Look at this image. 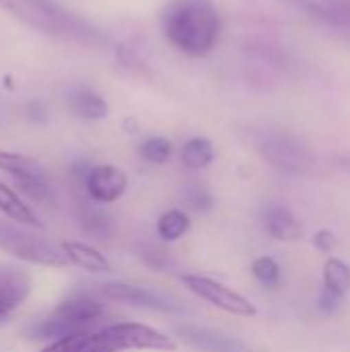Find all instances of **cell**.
Returning <instances> with one entry per match:
<instances>
[{
  "label": "cell",
  "mask_w": 350,
  "mask_h": 352,
  "mask_svg": "<svg viewBox=\"0 0 350 352\" xmlns=\"http://www.w3.org/2000/svg\"><path fill=\"white\" fill-rule=\"evenodd\" d=\"M165 39L190 58H202L219 41L221 14L212 0H169L161 10Z\"/></svg>",
  "instance_id": "obj_1"
},
{
  "label": "cell",
  "mask_w": 350,
  "mask_h": 352,
  "mask_svg": "<svg viewBox=\"0 0 350 352\" xmlns=\"http://www.w3.org/2000/svg\"><path fill=\"white\" fill-rule=\"evenodd\" d=\"M0 8L23 25L60 39L103 47L107 37L56 0H0Z\"/></svg>",
  "instance_id": "obj_2"
},
{
  "label": "cell",
  "mask_w": 350,
  "mask_h": 352,
  "mask_svg": "<svg viewBox=\"0 0 350 352\" xmlns=\"http://www.w3.org/2000/svg\"><path fill=\"white\" fill-rule=\"evenodd\" d=\"M250 140L260 157L285 173H307L316 165L314 153L301 142L295 134L272 128V126H258L250 128Z\"/></svg>",
  "instance_id": "obj_3"
},
{
  "label": "cell",
  "mask_w": 350,
  "mask_h": 352,
  "mask_svg": "<svg viewBox=\"0 0 350 352\" xmlns=\"http://www.w3.org/2000/svg\"><path fill=\"white\" fill-rule=\"evenodd\" d=\"M0 250L14 256L17 260L35 266H47V268L70 266L60 243L56 245L50 239L31 233L29 227L10 223L6 219H0Z\"/></svg>",
  "instance_id": "obj_4"
},
{
  "label": "cell",
  "mask_w": 350,
  "mask_h": 352,
  "mask_svg": "<svg viewBox=\"0 0 350 352\" xmlns=\"http://www.w3.org/2000/svg\"><path fill=\"white\" fill-rule=\"evenodd\" d=\"M99 352H126V351H157L175 352L177 342L144 324L120 322L105 326L95 332Z\"/></svg>",
  "instance_id": "obj_5"
},
{
  "label": "cell",
  "mask_w": 350,
  "mask_h": 352,
  "mask_svg": "<svg viewBox=\"0 0 350 352\" xmlns=\"http://www.w3.org/2000/svg\"><path fill=\"white\" fill-rule=\"evenodd\" d=\"M103 303L93 297H74L66 299L54 307V311L35 328V338L58 340L72 332L89 330L103 316Z\"/></svg>",
  "instance_id": "obj_6"
},
{
  "label": "cell",
  "mask_w": 350,
  "mask_h": 352,
  "mask_svg": "<svg viewBox=\"0 0 350 352\" xmlns=\"http://www.w3.org/2000/svg\"><path fill=\"white\" fill-rule=\"evenodd\" d=\"M0 171L10 175L19 192L25 194L29 200L39 202L41 206L54 202V192L47 182V175L33 157L0 148Z\"/></svg>",
  "instance_id": "obj_7"
},
{
  "label": "cell",
  "mask_w": 350,
  "mask_h": 352,
  "mask_svg": "<svg viewBox=\"0 0 350 352\" xmlns=\"http://www.w3.org/2000/svg\"><path fill=\"white\" fill-rule=\"evenodd\" d=\"M182 285L194 293L196 297H200L202 301L210 303L212 307L229 314V316H237V318H254L258 314V309L239 293L231 291L229 287L208 278V276H200V274H184L182 276Z\"/></svg>",
  "instance_id": "obj_8"
},
{
  "label": "cell",
  "mask_w": 350,
  "mask_h": 352,
  "mask_svg": "<svg viewBox=\"0 0 350 352\" xmlns=\"http://www.w3.org/2000/svg\"><path fill=\"white\" fill-rule=\"evenodd\" d=\"M99 293L103 299L118 301V303L138 307V309H149V311H159V314H182L184 311V307L177 305L175 301H169L167 297H163L155 291L134 287V285H126V283L99 285Z\"/></svg>",
  "instance_id": "obj_9"
},
{
  "label": "cell",
  "mask_w": 350,
  "mask_h": 352,
  "mask_svg": "<svg viewBox=\"0 0 350 352\" xmlns=\"http://www.w3.org/2000/svg\"><path fill=\"white\" fill-rule=\"evenodd\" d=\"M128 175L116 165H95L85 173L87 196L97 204H111L124 196Z\"/></svg>",
  "instance_id": "obj_10"
},
{
  "label": "cell",
  "mask_w": 350,
  "mask_h": 352,
  "mask_svg": "<svg viewBox=\"0 0 350 352\" xmlns=\"http://www.w3.org/2000/svg\"><path fill=\"white\" fill-rule=\"evenodd\" d=\"M33 278L29 272L14 266H0V328L29 299Z\"/></svg>",
  "instance_id": "obj_11"
},
{
  "label": "cell",
  "mask_w": 350,
  "mask_h": 352,
  "mask_svg": "<svg viewBox=\"0 0 350 352\" xmlns=\"http://www.w3.org/2000/svg\"><path fill=\"white\" fill-rule=\"evenodd\" d=\"M0 214L2 219L29 227V229H43L41 217L35 212V208L8 184L0 182Z\"/></svg>",
  "instance_id": "obj_12"
},
{
  "label": "cell",
  "mask_w": 350,
  "mask_h": 352,
  "mask_svg": "<svg viewBox=\"0 0 350 352\" xmlns=\"http://www.w3.org/2000/svg\"><path fill=\"white\" fill-rule=\"evenodd\" d=\"M328 27L350 35V0H289Z\"/></svg>",
  "instance_id": "obj_13"
},
{
  "label": "cell",
  "mask_w": 350,
  "mask_h": 352,
  "mask_svg": "<svg viewBox=\"0 0 350 352\" xmlns=\"http://www.w3.org/2000/svg\"><path fill=\"white\" fill-rule=\"evenodd\" d=\"M60 248L68 260L70 266H76L80 270L93 272V274H105L111 272L109 260L93 245L83 241H60Z\"/></svg>",
  "instance_id": "obj_14"
},
{
  "label": "cell",
  "mask_w": 350,
  "mask_h": 352,
  "mask_svg": "<svg viewBox=\"0 0 350 352\" xmlns=\"http://www.w3.org/2000/svg\"><path fill=\"white\" fill-rule=\"evenodd\" d=\"M264 227H266L268 235L278 239V241L293 243V241H299L303 237V227L297 221V217L289 208L278 206V204H270L266 208Z\"/></svg>",
  "instance_id": "obj_15"
},
{
  "label": "cell",
  "mask_w": 350,
  "mask_h": 352,
  "mask_svg": "<svg viewBox=\"0 0 350 352\" xmlns=\"http://www.w3.org/2000/svg\"><path fill=\"white\" fill-rule=\"evenodd\" d=\"M177 332L182 334V338L186 342H190L192 346L200 349V351L210 352H233L235 349H241L239 342H235L229 336L217 334L212 330L206 328H196V326H182L177 328Z\"/></svg>",
  "instance_id": "obj_16"
},
{
  "label": "cell",
  "mask_w": 350,
  "mask_h": 352,
  "mask_svg": "<svg viewBox=\"0 0 350 352\" xmlns=\"http://www.w3.org/2000/svg\"><path fill=\"white\" fill-rule=\"evenodd\" d=\"M68 105L74 116H78L80 120H89V122L103 120L109 113L107 101L91 89H76L68 97Z\"/></svg>",
  "instance_id": "obj_17"
},
{
  "label": "cell",
  "mask_w": 350,
  "mask_h": 352,
  "mask_svg": "<svg viewBox=\"0 0 350 352\" xmlns=\"http://www.w3.org/2000/svg\"><path fill=\"white\" fill-rule=\"evenodd\" d=\"M179 157H182L184 167L192 171H200V169H206L215 161L217 153H215L212 140H208L206 136H194L182 146Z\"/></svg>",
  "instance_id": "obj_18"
},
{
  "label": "cell",
  "mask_w": 350,
  "mask_h": 352,
  "mask_svg": "<svg viewBox=\"0 0 350 352\" xmlns=\"http://www.w3.org/2000/svg\"><path fill=\"white\" fill-rule=\"evenodd\" d=\"M190 225H192V221H190L188 212H184L179 208L167 210L157 221V235L161 237V241L173 243V241L182 239L190 231Z\"/></svg>",
  "instance_id": "obj_19"
},
{
  "label": "cell",
  "mask_w": 350,
  "mask_h": 352,
  "mask_svg": "<svg viewBox=\"0 0 350 352\" xmlns=\"http://www.w3.org/2000/svg\"><path fill=\"white\" fill-rule=\"evenodd\" d=\"M41 352H99V346L93 330H80L52 340L47 346L41 349Z\"/></svg>",
  "instance_id": "obj_20"
},
{
  "label": "cell",
  "mask_w": 350,
  "mask_h": 352,
  "mask_svg": "<svg viewBox=\"0 0 350 352\" xmlns=\"http://www.w3.org/2000/svg\"><path fill=\"white\" fill-rule=\"evenodd\" d=\"M324 289L347 297L350 293V266L338 258H330L324 264Z\"/></svg>",
  "instance_id": "obj_21"
},
{
  "label": "cell",
  "mask_w": 350,
  "mask_h": 352,
  "mask_svg": "<svg viewBox=\"0 0 350 352\" xmlns=\"http://www.w3.org/2000/svg\"><path fill=\"white\" fill-rule=\"evenodd\" d=\"M138 155L153 165H163L171 159L173 155V144L171 140H167L165 136H153L146 138L140 146H138Z\"/></svg>",
  "instance_id": "obj_22"
},
{
  "label": "cell",
  "mask_w": 350,
  "mask_h": 352,
  "mask_svg": "<svg viewBox=\"0 0 350 352\" xmlns=\"http://www.w3.org/2000/svg\"><path fill=\"white\" fill-rule=\"evenodd\" d=\"M252 274L266 289H276L281 285V276H283L281 274V266L272 258H268V256H260V258L254 260Z\"/></svg>",
  "instance_id": "obj_23"
},
{
  "label": "cell",
  "mask_w": 350,
  "mask_h": 352,
  "mask_svg": "<svg viewBox=\"0 0 350 352\" xmlns=\"http://www.w3.org/2000/svg\"><path fill=\"white\" fill-rule=\"evenodd\" d=\"M182 202L188 212H208L215 206L210 192L202 186H186L182 192Z\"/></svg>",
  "instance_id": "obj_24"
},
{
  "label": "cell",
  "mask_w": 350,
  "mask_h": 352,
  "mask_svg": "<svg viewBox=\"0 0 350 352\" xmlns=\"http://www.w3.org/2000/svg\"><path fill=\"white\" fill-rule=\"evenodd\" d=\"M83 227L89 235H95L97 239H105L109 235H113L116 227H113V221L107 212L103 210H91L85 214L83 219Z\"/></svg>",
  "instance_id": "obj_25"
},
{
  "label": "cell",
  "mask_w": 350,
  "mask_h": 352,
  "mask_svg": "<svg viewBox=\"0 0 350 352\" xmlns=\"http://www.w3.org/2000/svg\"><path fill=\"white\" fill-rule=\"evenodd\" d=\"M140 260L146 264V266H151L153 270H157V272H161L167 264H169V256H167V252L165 250H161L159 245H144L142 250H140Z\"/></svg>",
  "instance_id": "obj_26"
},
{
  "label": "cell",
  "mask_w": 350,
  "mask_h": 352,
  "mask_svg": "<svg viewBox=\"0 0 350 352\" xmlns=\"http://www.w3.org/2000/svg\"><path fill=\"white\" fill-rule=\"evenodd\" d=\"M311 243H314L316 250H320V252H324V254H332V252L338 250V237H336L332 231H328V229L318 231V233L314 235Z\"/></svg>",
  "instance_id": "obj_27"
},
{
  "label": "cell",
  "mask_w": 350,
  "mask_h": 352,
  "mask_svg": "<svg viewBox=\"0 0 350 352\" xmlns=\"http://www.w3.org/2000/svg\"><path fill=\"white\" fill-rule=\"evenodd\" d=\"M342 299L344 297H340V295H336V293H332L328 289H322V295H320V301H318V309L322 314H326V316H332V314L338 311Z\"/></svg>",
  "instance_id": "obj_28"
},
{
  "label": "cell",
  "mask_w": 350,
  "mask_h": 352,
  "mask_svg": "<svg viewBox=\"0 0 350 352\" xmlns=\"http://www.w3.org/2000/svg\"><path fill=\"white\" fill-rule=\"evenodd\" d=\"M342 165H344V167L350 171V159H342Z\"/></svg>",
  "instance_id": "obj_29"
},
{
  "label": "cell",
  "mask_w": 350,
  "mask_h": 352,
  "mask_svg": "<svg viewBox=\"0 0 350 352\" xmlns=\"http://www.w3.org/2000/svg\"><path fill=\"white\" fill-rule=\"evenodd\" d=\"M39 352H41V351H39Z\"/></svg>",
  "instance_id": "obj_30"
}]
</instances>
